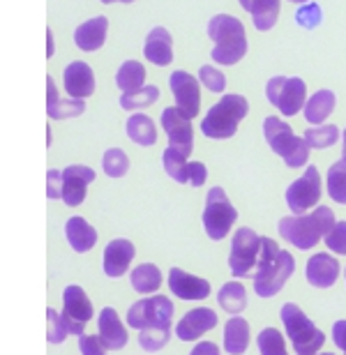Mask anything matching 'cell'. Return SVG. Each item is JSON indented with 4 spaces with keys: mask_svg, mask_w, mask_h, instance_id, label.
I'll return each mask as SVG.
<instances>
[{
    "mask_svg": "<svg viewBox=\"0 0 346 355\" xmlns=\"http://www.w3.org/2000/svg\"><path fill=\"white\" fill-rule=\"evenodd\" d=\"M295 270V261L288 252L279 250V245L273 238L261 240V254L257 272H254V291L261 297L277 295L282 286L291 279Z\"/></svg>",
    "mask_w": 346,
    "mask_h": 355,
    "instance_id": "6da1fadb",
    "label": "cell"
},
{
    "mask_svg": "<svg viewBox=\"0 0 346 355\" xmlns=\"http://www.w3.org/2000/svg\"><path fill=\"white\" fill-rule=\"evenodd\" d=\"M335 224V212L328 205H319L312 215L284 217L279 222V233L286 243H291L298 250H312L323 236L333 231Z\"/></svg>",
    "mask_w": 346,
    "mask_h": 355,
    "instance_id": "7a4b0ae2",
    "label": "cell"
},
{
    "mask_svg": "<svg viewBox=\"0 0 346 355\" xmlns=\"http://www.w3.org/2000/svg\"><path fill=\"white\" fill-rule=\"evenodd\" d=\"M208 37L215 42L213 60L220 65H236L247 53V37L243 21L229 14H215L208 24Z\"/></svg>",
    "mask_w": 346,
    "mask_h": 355,
    "instance_id": "3957f363",
    "label": "cell"
},
{
    "mask_svg": "<svg viewBox=\"0 0 346 355\" xmlns=\"http://www.w3.org/2000/svg\"><path fill=\"white\" fill-rule=\"evenodd\" d=\"M263 137L273 153H277L284 159L286 166L300 168L309 159V146L305 137H295L291 125L284 123L277 116H268L263 120Z\"/></svg>",
    "mask_w": 346,
    "mask_h": 355,
    "instance_id": "277c9868",
    "label": "cell"
},
{
    "mask_svg": "<svg viewBox=\"0 0 346 355\" xmlns=\"http://www.w3.org/2000/svg\"><path fill=\"white\" fill-rule=\"evenodd\" d=\"M250 111V104L243 95H224L213 109L206 113L201 123V132L208 139H231L238 132V125Z\"/></svg>",
    "mask_w": 346,
    "mask_h": 355,
    "instance_id": "5b68a950",
    "label": "cell"
},
{
    "mask_svg": "<svg viewBox=\"0 0 346 355\" xmlns=\"http://www.w3.org/2000/svg\"><path fill=\"white\" fill-rule=\"evenodd\" d=\"M279 316L286 328V335L291 339L293 349L298 355H314L323 344H326L323 330L316 328V325L305 316V311H302L295 302L282 304Z\"/></svg>",
    "mask_w": 346,
    "mask_h": 355,
    "instance_id": "8992f818",
    "label": "cell"
},
{
    "mask_svg": "<svg viewBox=\"0 0 346 355\" xmlns=\"http://www.w3.org/2000/svg\"><path fill=\"white\" fill-rule=\"evenodd\" d=\"M266 97L268 102L275 104L284 116H295L305 106L307 86L300 76H273L266 83Z\"/></svg>",
    "mask_w": 346,
    "mask_h": 355,
    "instance_id": "52a82bcc",
    "label": "cell"
},
{
    "mask_svg": "<svg viewBox=\"0 0 346 355\" xmlns=\"http://www.w3.org/2000/svg\"><path fill=\"white\" fill-rule=\"evenodd\" d=\"M236 219H238V212L231 205L227 191L222 187L210 189L206 196V210H203V226H206L208 238L224 240Z\"/></svg>",
    "mask_w": 346,
    "mask_h": 355,
    "instance_id": "ba28073f",
    "label": "cell"
},
{
    "mask_svg": "<svg viewBox=\"0 0 346 355\" xmlns=\"http://www.w3.org/2000/svg\"><path fill=\"white\" fill-rule=\"evenodd\" d=\"M261 238L257 231H252L250 226H243L233 233L231 240V257H229V268L236 277H250V272L259 263L261 254Z\"/></svg>",
    "mask_w": 346,
    "mask_h": 355,
    "instance_id": "9c48e42d",
    "label": "cell"
},
{
    "mask_svg": "<svg viewBox=\"0 0 346 355\" xmlns=\"http://www.w3.org/2000/svg\"><path fill=\"white\" fill-rule=\"evenodd\" d=\"M173 318V302L166 295L146 297V300L134 302L130 311H127V323L139 332L146 328H155V325H171Z\"/></svg>",
    "mask_w": 346,
    "mask_h": 355,
    "instance_id": "30bf717a",
    "label": "cell"
},
{
    "mask_svg": "<svg viewBox=\"0 0 346 355\" xmlns=\"http://www.w3.org/2000/svg\"><path fill=\"white\" fill-rule=\"evenodd\" d=\"M319 196H321V175L316 166H307L305 175L293 180L286 189V203L293 215H302L305 210L316 205Z\"/></svg>",
    "mask_w": 346,
    "mask_h": 355,
    "instance_id": "8fae6325",
    "label": "cell"
},
{
    "mask_svg": "<svg viewBox=\"0 0 346 355\" xmlns=\"http://www.w3.org/2000/svg\"><path fill=\"white\" fill-rule=\"evenodd\" d=\"M62 318L67 323L69 335H83V328L86 323L93 318V304H90V297L86 295V291L81 286H72L65 288L62 293Z\"/></svg>",
    "mask_w": 346,
    "mask_h": 355,
    "instance_id": "7c38bea8",
    "label": "cell"
},
{
    "mask_svg": "<svg viewBox=\"0 0 346 355\" xmlns=\"http://www.w3.org/2000/svg\"><path fill=\"white\" fill-rule=\"evenodd\" d=\"M189 120L192 118H187L178 106L164 109V113H162V127H164V132L168 137V146L182 153L185 157L192 155V148H194V134H192V123H189Z\"/></svg>",
    "mask_w": 346,
    "mask_h": 355,
    "instance_id": "4fadbf2b",
    "label": "cell"
},
{
    "mask_svg": "<svg viewBox=\"0 0 346 355\" xmlns=\"http://www.w3.org/2000/svg\"><path fill=\"white\" fill-rule=\"evenodd\" d=\"M168 83H171L175 106H178L187 118H194L201 109L199 81H196L189 72H185V69H175V72L171 74V79H168Z\"/></svg>",
    "mask_w": 346,
    "mask_h": 355,
    "instance_id": "5bb4252c",
    "label": "cell"
},
{
    "mask_svg": "<svg viewBox=\"0 0 346 355\" xmlns=\"http://www.w3.org/2000/svg\"><path fill=\"white\" fill-rule=\"evenodd\" d=\"M95 180V171L90 166L83 164H72L62 171V201L69 208H76V205L83 203L86 198V189L88 184Z\"/></svg>",
    "mask_w": 346,
    "mask_h": 355,
    "instance_id": "9a60e30c",
    "label": "cell"
},
{
    "mask_svg": "<svg viewBox=\"0 0 346 355\" xmlns=\"http://www.w3.org/2000/svg\"><path fill=\"white\" fill-rule=\"evenodd\" d=\"M168 288L180 300H206L210 295V284L201 277H194L180 268L168 270Z\"/></svg>",
    "mask_w": 346,
    "mask_h": 355,
    "instance_id": "2e32d148",
    "label": "cell"
},
{
    "mask_svg": "<svg viewBox=\"0 0 346 355\" xmlns=\"http://www.w3.org/2000/svg\"><path fill=\"white\" fill-rule=\"evenodd\" d=\"M62 86H65L67 95L74 99H86L95 92V74L88 62L74 60L69 62L62 72Z\"/></svg>",
    "mask_w": 346,
    "mask_h": 355,
    "instance_id": "e0dca14e",
    "label": "cell"
},
{
    "mask_svg": "<svg viewBox=\"0 0 346 355\" xmlns=\"http://www.w3.org/2000/svg\"><path fill=\"white\" fill-rule=\"evenodd\" d=\"M134 245L130 240L125 238H118V240H111L104 250V257H102V270L104 275L111 277V279H118L123 277L127 270H130V263L134 261Z\"/></svg>",
    "mask_w": 346,
    "mask_h": 355,
    "instance_id": "ac0fdd59",
    "label": "cell"
},
{
    "mask_svg": "<svg viewBox=\"0 0 346 355\" xmlns=\"http://www.w3.org/2000/svg\"><path fill=\"white\" fill-rule=\"evenodd\" d=\"M215 325H217L215 311L208 307H199V309L187 311V314L180 318V323L175 325V335H178V339H182V342H194V339H199L201 335H206L208 330H213Z\"/></svg>",
    "mask_w": 346,
    "mask_h": 355,
    "instance_id": "d6986e66",
    "label": "cell"
},
{
    "mask_svg": "<svg viewBox=\"0 0 346 355\" xmlns=\"http://www.w3.org/2000/svg\"><path fill=\"white\" fill-rule=\"evenodd\" d=\"M144 55L148 62H153V65H171L173 60V40H171V33L166 31V28H153L150 33H148L146 37V44H144Z\"/></svg>",
    "mask_w": 346,
    "mask_h": 355,
    "instance_id": "ffe728a7",
    "label": "cell"
},
{
    "mask_svg": "<svg viewBox=\"0 0 346 355\" xmlns=\"http://www.w3.org/2000/svg\"><path fill=\"white\" fill-rule=\"evenodd\" d=\"M307 282L316 288H330L340 277V263L330 254H314L307 261Z\"/></svg>",
    "mask_w": 346,
    "mask_h": 355,
    "instance_id": "44dd1931",
    "label": "cell"
},
{
    "mask_svg": "<svg viewBox=\"0 0 346 355\" xmlns=\"http://www.w3.org/2000/svg\"><path fill=\"white\" fill-rule=\"evenodd\" d=\"M97 330H100V339L109 351H120L127 344V328L120 323V316L114 307H104L100 318H97Z\"/></svg>",
    "mask_w": 346,
    "mask_h": 355,
    "instance_id": "7402d4cb",
    "label": "cell"
},
{
    "mask_svg": "<svg viewBox=\"0 0 346 355\" xmlns=\"http://www.w3.org/2000/svg\"><path fill=\"white\" fill-rule=\"evenodd\" d=\"M107 31H109L107 17L88 19L86 24H81L74 31V42L81 51H97V49H102L104 40H107Z\"/></svg>",
    "mask_w": 346,
    "mask_h": 355,
    "instance_id": "603a6c76",
    "label": "cell"
},
{
    "mask_svg": "<svg viewBox=\"0 0 346 355\" xmlns=\"http://www.w3.org/2000/svg\"><path fill=\"white\" fill-rule=\"evenodd\" d=\"M65 236H67L69 247H72L74 252H79V254L93 250L95 243H97V231L83 217H69L67 219Z\"/></svg>",
    "mask_w": 346,
    "mask_h": 355,
    "instance_id": "cb8c5ba5",
    "label": "cell"
},
{
    "mask_svg": "<svg viewBox=\"0 0 346 355\" xmlns=\"http://www.w3.org/2000/svg\"><path fill=\"white\" fill-rule=\"evenodd\" d=\"M250 344V323L240 316H233L224 325V349L229 355H243Z\"/></svg>",
    "mask_w": 346,
    "mask_h": 355,
    "instance_id": "d4e9b609",
    "label": "cell"
},
{
    "mask_svg": "<svg viewBox=\"0 0 346 355\" xmlns=\"http://www.w3.org/2000/svg\"><path fill=\"white\" fill-rule=\"evenodd\" d=\"M335 104H337V97H335V92L333 90H319V92H314L312 97L307 99V104H305V118H307V123H314V125H319L323 123L330 113L335 111Z\"/></svg>",
    "mask_w": 346,
    "mask_h": 355,
    "instance_id": "484cf974",
    "label": "cell"
},
{
    "mask_svg": "<svg viewBox=\"0 0 346 355\" xmlns=\"http://www.w3.org/2000/svg\"><path fill=\"white\" fill-rule=\"evenodd\" d=\"M127 137H130L137 146H153L157 141V130H155V123L144 113H134V116L127 120Z\"/></svg>",
    "mask_w": 346,
    "mask_h": 355,
    "instance_id": "4316f807",
    "label": "cell"
},
{
    "mask_svg": "<svg viewBox=\"0 0 346 355\" xmlns=\"http://www.w3.org/2000/svg\"><path fill=\"white\" fill-rule=\"evenodd\" d=\"M146 67L139 60H125L116 74V83L123 92H137L146 86Z\"/></svg>",
    "mask_w": 346,
    "mask_h": 355,
    "instance_id": "83f0119b",
    "label": "cell"
},
{
    "mask_svg": "<svg viewBox=\"0 0 346 355\" xmlns=\"http://www.w3.org/2000/svg\"><path fill=\"white\" fill-rule=\"evenodd\" d=\"M132 288L137 293H155L162 284V272L157 270V266L153 263H141L132 270Z\"/></svg>",
    "mask_w": 346,
    "mask_h": 355,
    "instance_id": "f1b7e54d",
    "label": "cell"
},
{
    "mask_svg": "<svg viewBox=\"0 0 346 355\" xmlns=\"http://www.w3.org/2000/svg\"><path fill=\"white\" fill-rule=\"evenodd\" d=\"M250 12H252V21H254V26H257V31L268 33L277 24L279 0H254Z\"/></svg>",
    "mask_w": 346,
    "mask_h": 355,
    "instance_id": "f546056e",
    "label": "cell"
},
{
    "mask_svg": "<svg viewBox=\"0 0 346 355\" xmlns=\"http://www.w3.org/2000/svg\"><path fill=\"white\" fill-rule=\"evenodd\" d=\"M217 302L224 311L229 314H240L247 307V293L245 286L240 282H227L220 288V295H217Z\"/></svg>",
    "mask_w": 346,
    "mask_h": 355,
    "instance_id": "4dcf8cb0",
    "label": "cell"
},
{
    "mask_svg": "<svg viewBox=\"0 0 346 355\" xmlns=\"http://www.w3.org/2000/svg\"><path fill=\"white\" fill-rule=\"evenodd\" d=\"M159 99V90L157 86H144L137 92H123L120 97V106L125 111H139V109H148Z\"/></svg>",
    "mask_w": 346,
    "mask_h": 355,
    "instance_id": "1f68e13d",
    "label": "cell"
},
{
    "mask_svg": "<svg viewBox=\"0 0 346 355\" xmlns=\"http://www.w3.org/2000/svg\"><path fill=\"white\" fill-rule=\"evenodd\" d=\"M305 141L309 148H316V150H323V148H330L340 141V127L335 125H316L309 127L305 132Z\"/></svg>",
    "mask_w": 346,
    "mask_h": 355,
    "instance_id": "d6a6232c",
    "label": "cell"
},
{
    "mask_svg": "<svg viewBox=\"0 0 346 355\" xmlns=\"http://www.w3.org/2000/svg\"><path fill=\"white\" fill-rule=\"evenodd\" d=\"M185 159H187L185 155L178 153L171 146H168L166 150H164V155H162V162H164V171L168 173V178H173V180L180 182V184L189 182L187 180V168H189V164H187Z\"/></svg>",
    "mask_w": 346,
    "mask_h": 355,
    "instance_id": "836d02e7",
    "label": "cell"
},
{
    "mask_svg": "<svg viewBox=\"0 0 346 355\" xmlns=\"http://www.w3.org/2000/svg\"><path fill=\"white\" fill-rule=\"evenodd\" d=\"M328 194L335 203L346 205V162H335L328 171Z\"/></svg>",
    "mask_w": 346,
    "mask_h": 355,
    "instance_id": "e575fe53",
    "label": "cell"
},
{
    "mask_svg": "<svg viewBox=\"0 0 346 355\" xmlns=\"http://www.w3.org/2000/svg\"><path fill=\"white\" fill-rule=\"evenodd\" d=\"M168 337H171V328H168V325H155V328L141 330L139 344H141V349H144V351L155 353V351L164 349V344L168 342Z\"/></svg>",
    "mask_w": 346,
    "mask_h": 355,
    "instance_id": "d590c367",
    "label": "cell"
},
{
    "mask_svg": "<svg viewBox=\"0 0 346 355\" xmlns=\"http://www.w3.org/2000/svg\"><path fill=\"white\" fill-rule=\"evenodd\" d=\"M259 351L261 355H288L286 353V344H284V337L277 328H266L259 332Z\"/></svg>",
    "mask_w": 346,
    "mask_h": 355,
    "instance_id": "8d00e7d4",
    "label": "cell"
},
{
    "mask_svg": "<svg viewBox=\"0 0 346 355\" xmlns=\"http://www.w3.org/2000/svg\"><path fill=\"white\" fill-rule=\"evenodd\" d=\"M102 166L109 178H123L130 168V159H127V153L120 150V148H109L102 157Z\"/></svg>",
    "mask_w": 346,
    "mask_h": 355,
    "instance_id": "74e56055",
    "label": "cell"
},
{
    "mask_svg": "<svg viewBox=\"0 0 346 355\" xmlns=\"http://www.w3.org/2000/svg\"><path fill=\"white\" fill-rule=\"evenodd\" d=\"M86 111V104L83 99H58L53 106H49L46 113L51 116L53 120H62V118H74V116H81Z\"/></svg>",
    "mask_w": 346,
    "mask_h": 355,
    "instance_id": "f35d334b",
    "label": "cell"
},
{
    "mask_svg": "<svg viewBox=\"0 0 346 355\" xmlns=\"http://www.w3.org/2000/svg\"><path fill=\"white\" fill-rule=\"evenodd\" d=\"M46 321H49V328H46L49 342H51V344L65 342L69 330H67V323H65V318H62V314H58L55 309H46Z\"/></svg>",
    "mask_w": 346,
    "mask_h": 355,
    "instance_id": "ab89813d",
    "label": "cell"
},
{
    "mask_svg": "<svg viewBox=\"0 0 346 355\" xmlns=\"http://www.w3.org/2000/svg\"><path fill=\"white\" fill-rule=\"evenodd\" d=\"M199 81L210 92H224V88H227V76H224L220 69L213 67V65H203L199 69Z\"/></svg>",
    "mask_w": 346,
    "mask_h": 355,
    "instance_id": "60d3db41",
    "label": "cell"
},
{
    "mask_svg": "<svg viewBox=\"0 0 346 355\" xmlns=\"http://www.w3.org/2000/svg\"><path fill=\"white\" fill-rule=\"evenodd\" d=\"M326 245L330 247V252L346 254V222H337L333 226V231L326 236Z\"/></svg>",
    "mask_w": 346,
    "mask_h": 355,
    "instance_id": "b9f144b4",
    "label": "cell"
},
{
    "mask_svg": "<svg viewBox=\"0 0 346 355\" xmlns=\"http://www.w3.org/2000/svg\"><path fill=\"white\" fill-rule=\"evenodd\" d=\"M295 21H298L300 26H305V28H316L321 24V7L309 3L307 7L298 10V14H295Z\"/></svg>",
    "mask_w": 346,
    "mask_h": 355,
    "instance_id": "7bdbcfd3",
    "label": "cell"
},
{
    "mask_svg": "<svg viewBox=\"0 0 346 355\" xmlns=\"http://www.w3.org/2000/svg\"><path fill=\"white\" fill-rule=\"evenodd\" d=\"M79 351L81 355H107V346L100 337L93 335H81L79 337Z\"/></svg>",
    "mask_w": 346,
    "mask_h": 355,
    "instance_id": "ee69618b",
    "label": "cell"
},
{
    "mask_svg": "<svg viewBox=\"0 0 346 355\" xmlns=\"http://www.w3.org/2000/svg\"><path fill=\"white\" fill-rule=\"evenodd\" d=\"M187 180L192 187H203L208 180V168L206 164H201V162H189V168H187Z\"/></svg>",
    "mask_w": 346,
    "mask_h": 355,
    "instance_id": "f6af8a7d",
    "label": "cell"
},
{
    "mask_svg": "<svg viewBox=\"0 0 346 355\" xmlns=\"http://www.w3.org/2000/svg\"><path fill=\"white\" fill-rule=\"evenodd\" d=\"M46 196L49 198H62V171H51L46 173Z\"/></svg>",
    "mask_w": 346,
    "mask_h": 355,
    "instance_id": "bcb514c9",
    "label": "cell"
},
{
    "mask_svg": "<svg viewBox=\"0 0 346 355\" xmlns=\"http://www.w3.org/2000/svg\"><path fill=\"white\" fill-rule=\"evenodd\" d=\"M333 342L337 349H342V353L346 355V321H337L333 325Z\"/></svg>",
    "mask_w": 346,
    "mask_h": 355,
    "instance_id": "7dc6e473",
    "label": "cell"
},
{
    "mask_svg": "<svg viewBox=\"0 0 346 355\" xmlns=\"http://www.w3.org/2000/svg\"><path fill=\"white\" fill-rule=\"evenodd\" d=\"M189 355H220V349H217V344L213 342H201L194 346V351Z\"/></svg>",
    "mask_w": 346,
    "mask_h": 355,
    "instance_id": "c3c4849f",
    "label": "cell"
},
{
    "mask_svg": "<svg viewBox=\"0 0 346 355\" xmlns=\"http://www.w3.org/2000/svg\"><path fill=\"white\" fill-rule=\"evenodd\" d=\"M58 90H55V83L51 76H46V109L49 106H53L55 102H58Z\"/></svg>",
    "mask_w": 346,
    "mask_h": 355,
    "instance_id": "681fc988",
    "label": "cell"
},
{
    "mask_svg": "<svg viewBox=\"0 0 346 355\" xmlns=\"http://www.w3.org/2000/svg\"><path fill=\"white\" fill-rule=\"evenodd\" d=\"M53 55V35L51 31H46V58H51Z\"/></svg>",
    "mask_w": 346,
    "mask_h": 355,
    "instance_id": "f907efd6",
    "label": "cell"
},
{
    "mask_svg": "<svg viewBox=\"0 0 346 355\" xmlns=\"http://www.w3.org/2000/svg\"><path fill=\"white\" fill-rule=\"evenodd\" d=\"M240 5H243L245 10L250 12V10H252V5H254V0H240Z\"/></svg>",
    "mask_w": 346,
    "mask_h": 355,
    "instance_id": "816d5d0a",
    "label": "cell"
},
{
    "mask_svg": "<svg viewBox=\"0 0 346 355\" xmlns=\"http://www.w3.org/2000/svg\"><path fill=\"white\" fill-rule=\"evenodd\" d=\"M342 139H344V155H342V159L346 162V130H344V134H342Z\"/></svg>",
    "mask_w": 346,
    "mask_h": 355,
    "instance_id": "f5cc1de1",
    "label": "cell"
},
{
    "mask_svg": "<svg viewBox=\"0 0 346 355\" xmlns=\"http://www.w3.org/2000/svg\"><path fill=\"white\" fill-rule=\"evenodd\" d=\"M104 5H109V3H116V0H102Z\"/></svg>",
    "mask_w": 346,
    "mask_h": 355,
    "instance_id": "db71d44e",
    "label": "cell"
},
{
    "mask_svg": "<svg viewBox=\"0 0 346 355\" xmlns=\"http://www.w3.org/2000/svg\"><path fill=\"white\" fill-rule=\"evenodd\" d=\"M291 3H307V0H291Z\"/></svg>",
    "mask_w": 346,
    "mask_h": 355,
    "instance_id": "11a10c76",
    "label": "cell"
},
{
    "mask_svg": "<svg viewBox=\"0 0 346 355\" xmlns=\"http://www.w3.org/2000/svg\"><path fill=\"white\" fill-rule=\"evenodd\" d=\"M120 3H134V0H120Z\"/></svg>",
    "mask_w": 346,
    "mask_h": 355,
    "instance_id": "9f6ffc18",
    "label": "cell"
},
{
    "mask_svg": "<svg viewBox=\"0 0 346 355\" xmlns=\"http://www.w3.org/2000/svg\"><path fill=\"white\" fill-rule=\"evenodd\" d=\"M316 355V353H314ZM321 355H335V353H321Z\"/></svg>",
    "mask_w": 346,
    "mask_h": 355,
    "instance_id": "6f0895ef",
    "label": "cell"
}]
</instances>
